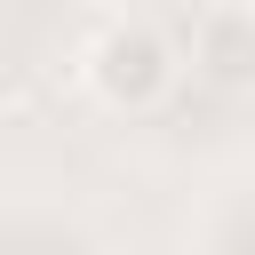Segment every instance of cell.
<instances>
[{
  "label": "cell",
  "instance_id": "cell-1",
  "mask_svg": "<svg viewBox=\"0 0 255 255\" xmlns=\"http://www.w3.org/2000/svg\"><path fill=\"white\" fill-rule=\"evenodd\" d=\"M88 96L104 104V112H151V104H167V88H175V48H167V32H151V24H135V16H120V24H104L96 40H88Z\"/></svg>",
  "mask_w": 255,
  "mask_h": 255
},
{
  "label": "cell",
  "instance_id": "cell-2",
  "mask_svg": "<svg viewBox=\"0 0 255 255\" xmlns=\"http://www.w3.org/2000/svg\"><path fill=\"white\" fill-rule=\"evenodd\" d=\"M191 72L215 96H255V0H215L191 24Z\"/></svg>",
  "mask_w": 255,
  "mask_h": 255
}]
</instances>
